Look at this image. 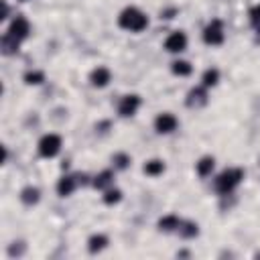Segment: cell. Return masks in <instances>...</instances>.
Wrapping results in <instances>:
<instances>
[{"label":"cell","instance_id":"cell-4","mask_svg":"<svg viewBox=\"0 0 260 260\" xmlns=\"http://www.w3.org/2000/svg\"><path fill=\"white\" fill-rule=\"evenodd\" d=\"M201 39H203V43L209 45V47H219V45L225 41L223 20H221V18H211V20L205 24V28H203Z\"/></svg>","mask_w":260,"mask_h":260},{"label":"cell","instance_id":"cell-26","mask_svg":"<svg viewBox=\"0 0 260 260\" xmlns=\"http://www.w3.org/2000/svg\"><path fill=\"white\" fill-rule=\"evenodd\" d=\"M248 18H250L252 26L260 28V4H254V6L248 10Z\"/></svg>","mask_w":260,"mask_h":260},{"label":"cell","instance_id":"cell-24","mask_svg":"<svg viewBox=\"0 0 260 260\" xmlns=\"http://www.w3.org/2000/svg\"><path fill=\"white\" fill-rule=\"evenodd\" d=\"M22 81L26 85H41L45 81V71H41V69H28L22 75Z\"/></svg>","mask_w":260,"mask_h":260},{"label":"cell","instance_id":"cell-17","mask_svg":"<svg viewBox=\"0 0 260 260\" xmlns=\"http://www.w3.org/2000/svg\"><path fill=\"white\" fill-rule=\"evenodd\" d=\"M213 169H215V156H211V154H205V156H201V158L195 162V173H197L201 179L209 177V175L213 173Z\"/></svg>","mask_w":260,"mask_h":260},{"label":"cell","instance_id":"cell-18","mask_svg":"<svg viewBox=\"0 0 260 260\" xmlns=\"http://www.w3.org/2000/svg\"><path fill=\"white\" fill-rule=\"evenodd\" d=\"M18 49H20V41H16V39L10 37L8 32H4L2 39H0V51H2V55H6V57L16 55Z\"/></svg>","mask_w":260,"mask_h":260},{"label":"cell","instance_id":"cell-32","mask_svg":"<svg viewBox=\"0 0 260 260\" xmlns=\"http://www.w3.org/2000/svg\"><path fill=\"white\" fill-rule=\"evenodd\" d=\"M20 2H26V0H20Z\"/></svg>","mask_w":260,"mask_h":260},{"label":"cell","instance_id":"cell-13","mask_svg":"<svg viewBox=\"0 0 260 260\" xmlns=\"http://www.w3.org/2000/svg\"><path fill=\"white\" fill-rule=\"evenodd\" d=\"M112 185H114V171L112 169H104V171H100L98 175L91 177V187L95 191H106Z\"/></svg>","mask_w":260,"mask_h":260},{"label":"cell","instance_id":"cell-8","mask_svg":"<svg viewBox=\"0 0 260 260\" xmlns=\"http://www.w3.org/2000/svg\"><path fill=\"white\" fill-rule=\"evenodd\" d=\"M6 32L10 35V37H14L16 41H26L28 39V35H30V22L22 16V14H16L12 20H10V24H8V28H6Z\"/></svg>","mask_w":260,"mask_h":260},{"label":"cell","instance_id":"cell-27","mask_svg":"<svg viewBox=\"0 0 260 260\" xmlns=\"http://www.w3.org/2000/svg\"><path fill=\"white\" fill-rule=\"evenodd\" d=\"M0 2H2V14H0V18L2 20H8L10 18V6H8L6 0H0Z\"/></svg>","mask_w":260,"mask_h":260},{"label":"cell","instance_id":"cell-25","mask_svg":"<svg viewBox=\"0 0 260 260\" xmlns=\"http://www.w3.org/2000/svg\"><path fill=\"white\" fill-rule=\"evenodd\" d=\"M24 252H26V242L24 240H16V242H12V244H8V250H6V254L10 256V258H20V256H24Z\"/></svg>","mask_w":260,"mask_h":260},{"label":"cell","instance_id":"cell-5","mask_svg":"<svg viewBox=\"0 0 260 260\" xmlns=\"http://www.w3.org/2000/svg\"><path fill=\"white\" fill-rule=\"evenodd\" d=\"M142 106V98L138 93H126L118 102V116L120 118H132Z\"/></svg>","mask_w":260,"mask_h":260},{"label":"cell","instance_id":"cell-29","mask_svg":"<svg viewBox=\"0 0 260 260\" xmlns=\"http://www.w3.org/2000/svg\"><path fill=\"white\" fill-rule=\"evenodd\" d=\"M173 14H177V8H169V10H160V18H173Z\"/></svg>","mask_w":260,"mask_h":260},{"label":"cell","instance_id":"cell-31","mask_svg":"<svg viewBox=\"0 0 260 260\" xmlns=\"http://www.w3.org/2000/svg\"><path fill=\"white\" fill-rule=\"evenodd\" d=\"M256 30H258V35H256V41L260 43V28H256Z\"/></svg>","mask_w":260,"mask_h":260},{"label":"cell","instance_id":"cell-11","mask_svg":"<svg viewBox=\"0 0 260 260\" xmlns=\"http://www.w3.org/2000/svg\"><path fill=\"white\" fill-rule=\"evenodd\" d=\"M77 187H79L77 175H69V173H67V175H61V177H59V181H57V185H55V191H57L59 197H71Z\"/></svg>","mask_w":260,"mask_h":260},{"label":"cell","instance_id":"cell-7","mask_svg":"<svg viewBox=\"0 0 260 260\" xmlns=\"http://www.w3.org/2000/svg\"><path fill=\"white\" fill-rule=\"evenodd\" d=\"M152 126L158 134H173L179 128V118L173 112H160V114H156Z\"/></svg>","mask_w":260,"mask_h":260},{"label":"cell","instance_id":"cell-10","mask_svg":"<svg viewBox=\"0 0 260 260\" xmlns=\"http://www.w3.org/2000/svg\"><path fill=\"white\" fill-rule=\"evenodd\" d=\"M87 81H89L91 87H98V89L106 87V85L112 81V71H110V67H106V65L93 67V69L89 71V75H87Z\"/></svg>","mask_w":260,"mask_h":260},{"label":"cell","instance_id":"cell-6","mask_svg":"<svg viewBox=\"0 0 260 260\" xmlns=\"http://www.w3.org/2000/svg\"><path fill=\"white\" fill-rule=\"evenodd\" d=\"M207 102H209V93H207V87L201 83L193 85L185 95V106L191 110H199V108L207 106Z\"/></svg>","mask_w":260,"mask_h":260},{"label":"cell","instance_id":"cell-14","mask_svg":"<svg viewBox=\"0 0 260 260\" xmlns=\"http://www.w3.org/2000/svg\"><path fill=\"white\" fill-rule=\"evenodd\" d=\"M41 189L37 187V185H26V187H22L20 189V193H18V199H20V203L22 205H26V207H32V205H37L39 201H41Z\"/></svg>","mask_w":260,"mask_h":260},{"label":"cell","instance_id":"cell-28","mask_svg":"<svg viewBox=\"0 0 260 260\" xmlns=\"http://www.w3.org/2000/svg\"><path fill=\"white\" fill-rule=\"evenodd\" d=\"M112 124H110V120H104V122H100V124H95V130L98 132H108V128H110Z\"/></svg>","mask_w":260,"mask_h":260},{"label":"cell","instance_id":"cell-1","mask_svg":"<svg viewBox=\"0 0 260 260\" xmlns=\"http://www.w3.org/2000/svg\"><path fill=\"white\" fill-rule=\"evenodd\" d=\"M244 177H246V171H244L242 167H228V169H223V171L213 179V189H215V193H217L219 197H223V195H234V191L242 185Z\"/></svg>","mask_w":260,"mask_h":260},{"label":"cell","instance_id":"cell-2","mask_svg":"<svg viewBox=\"0 0 260 260\" xmlns=\"http://www.w3.org/2000/svg\"><path fill=\"white\" fill-rule=\"evenodd\" d=\"M118 26L128 32H142L148 26V16L138 6H126L118 14Z\"/></svg>","mask_w":260,"mask_h":260},{"label":"cell","instance_id":"cell-12","mask_svg":"<svg viewBox=\"0 0 260 260\" xmlns=\"http://www.w3.org/2000/svg\"><path fill=\"white\" fill-rule=\"evenodd\" d=\"M181 223H183V219L177 213H167L156 221V228H158V232H165V234H177Z\"/></svg>","mask_w":260,"mask_h":260},{"label":"cell","instance_id":"cell-22","mask_svg":"<svg viewBox=\"0 0 260 260\" xmlns=\"http://www.w3.org/2000/svg\"><path fill=\"white\" fill-rule=\"evenodd\" d=\"M110 160H112L114 171H126V169H130V165H132V156H130L128 152H114Z\"/></svg>","mask_w":260,"mask_h":260},{"label":"cell","instance_id":"cell-15","mask_svg":"<svg viewBox=\"0 0 260 260\" xmlns=\"http://www.w3.org/2000/svg\"><path fill=\"white\" fill-rule=\"evenodd\" d=\"M108 244H110V238L106 234H102V232L91 234L87 238V252L89 254H100V252H104L108 248Z\"/></svg>","mask_w":260,"mask_h":260},{"label":"cell","instance_id":"cell-23","mask_svg":"<svg viewBox=\"0 0 260 260\" xmlns=\"http://www.w3.org/2000/svg\"><path fill=\"white\" fill-rule=\"evenodd\" d=\"M122 197H124V193H122V189H118V187H110V189H106V191H102V201L106 203V205H118L120 201H122Z\"/></svg>","mask_w":260,"mask_h":260},{"label":"cell","instance_id":"cell-19","mask_svg":"<svg viewBox=\"0 0 260 260\" xmlns=\"http://www.w3.org/2000/svg\"><path fill=\"white\" fill-rule=\"evenodd\" d=\"M177 234L183 240H195L199 236V223L193 221V219H183V223H181V228H179Z\"/></svg>","mask_w":260,"mask_h":260},{"label":"cell","instance_id":"cell-3","mask_svg":"<svg viewBox=\"0 0 260 260\" xmlns=\"http://www.w3.org/2000/svg\"><path fill=\"white\" fill-rule=\"evenodd\" d=\"M63 148V138L55 132H49V134H43L37 142V152L41 158H55Z\"/></svg>","mask_w":260,"mask_h":260},{"label":"cell","instance_id":"cell-30","mask_svg":"<svg viewBox=\"0 0 260 260\" xmlns=\"http://www.w3.org/2000/svg\"><path fill=\"white\" fill-rule=\"evenodd\" d=\"M177 256H189V252L187 250H181V252H177Z\"/></svg>","mask_w":260,"mask_h":260},{"label":"cell","instance_id":"cell-20","mask_svg":"<svg viewBox=\"0 0 260 260\" xmlns=\"http://www.w3.org/2000/svg\"><path fill=\"white\" fill-rule=\"evenodd\" d=\"M171 73L177 77H189L193 73V65L187 59H175L171 63Z\"/></svg>","mask_w":260,"mask_h":260},{"label":"cell","instance_id":"cell-16","mask_svg":"<svg viewBox=\"0 0 260 260\" xmlns=\"http://www.w3.org/2000/svg\"><path fill=\"white\" fill-rule=\"evenodd\" d=\"M167 171V165H165V160L162 158H148L144 165H142V173L146 175V177H160L162 173Z\"/></svg>","mask_w":260,"mask_h":260},{"label":"cell","instance_id":"cell-9","mask_svg":"<svg viewBox=\"0 0 260 260\" xmlns=\"http://www.w3.org/2000/svg\"><path fill=\"white\" fill-rule=\"evenodd\" d=\"M189 45V39H187V32L185 30H173L167 39H165V51L167 53H173V55H179L187 49Z\"/></svg>","mask_w":260,"mask_h":260},{"label":"cell","instance_id":"cell-21","mask_svg":"<svg viewBox=\"0 0 260 260\" xmlns=\"http://www.w3.org/2000/svg\"><path fill=\"white\" fill-rule=\"evenodd\" d=\"M219 77H221V73H219L217 67H207L201 73V85H205L207 89H211V87H215L219 83Z\"/></svg>","mask_w":260,"mask_h":260}]
</instances>
